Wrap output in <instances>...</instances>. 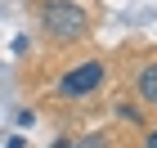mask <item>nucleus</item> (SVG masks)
I'll return each instance as SVG.
<instances>
[{
  "label": "nucleus",
  "instance_id": "nucleus-7",
  "mask_svg": "<svg viewBox=\"0 0 157 148\" xmlns=\"http://www.w3.org/2000/svg\"><path fill=\"white\" fill-rule=\"evenodd\" d=\"M49 148H72V139H54V144H49Z\"/></svg>",
  "mask_w": 157,
  "mask_h": 148
},
{
  "label": "nucleus",
  "instance_id": "nucleus-5",
  "mask_svg": "<svg viewBox=\"0 0 157 148\" xmlns=\"http://www.w3.org/2000/svg\"><path fill=\"white\" fill-rule=\"evenodd\" d=\"M117 108H121L126 121H139V117H144V108H135V103H117Z\"/></svg>",
  "mask_w": 157,
  "mask_h": 148
},
{
  "label": "nucleus",
  "instance_id": "nucleus-2",
  "mask_svg": "<svg viewBox=\"0 0 157 148\" xmlns=\"http://www.w3.org/2000/svg\"><path fill=\"white\" fill-rule=\"evenodd\" d=\"M103 76H108L103 59H85V63H76V67H67V72H63L59 94H63V99H85V94H94V90L103 85Z\"/></svg>",
  "mask_w": 157,
  "mask_h": 148
},
{
  "label": "nucleus",
  "instance_id": "nucleus-3",
  "mask_svg": "<svg viewBox=\"0 0 157 148\" xmlns=\"http://www.w3.org/2000/svg\"><path fill=\"white\" fill-rule=\"evenodd\" d=\"M139 99L144 103H157V63H144L139 67Z\"/></svg>",
  "mask_w": 157,
  "mask_h": 148
},
{
  "label": "nucleus",
  "instance_id": "nucleus-6",
  "mask_svg": "<svg viewBox=\"0 0 157 148\" xmlns=\"http://www.w3.org/2000/svg\"><path fill=\"white\" fill-rule=\"evenodd\" d=\"M27 126H36V112H27V108H23V112H18V130H27Z\"/></svg>",
  "mask_w": 157,
  "mask_h": 148
},
{
  "label": "nucleus",
  "instance_id": "nucleus-4",
  "mask_svg": "<svg viewBox=\"0 0 157 148\" xmlns=\"http://www.w3.org/2000/svg\"><path fill=\"white\" fill-rule=\"evenodd\" d=\"M72 148H112V139L103 135V130H94V135H85L81 144H72Z\"/></svg>",
  "mask_w": 157,
  "mask_h": 148
},
{
  "label": "nucleus",
  "instance_id": "nucleus-1",
  "mask_svg": "<svg viewBox=\"0 0 157 148\" xmlns=\"http://www.w3.org/2000/svg\"><path fill=\"white\" fill-rule=\"evenodd\" d=\"M40 23H45V32L54 40H81L90 18H85V9L76 0H45L40 5Z\"/></svg>",
  "mask_w": 157,
  "mask_h": 148
},
{
  "label": "nucleus",
  "instance_id": "nucleus-8",
  "mask_svg": "<svg viewBox=\"0 0 157 148\" xmlns=\"http://www.w3.org/2000/svg\"><path fill=\"white\" fill-rule=\"evenodd\" d=\"M144 148H157V130H153V135H148V139H144Z\"/></svg>",
  "mask_w": 157,
  "mask_h": 148
}]
</instances>
